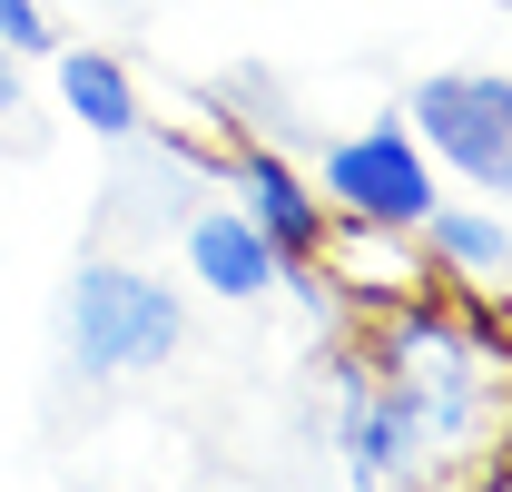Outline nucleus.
<instances>
[{"label":"nucleus","mask_w":512,"mask_h":492,"mask_svg":"<svg viewBox=\"0 0 512 492\" xmlns=\"http://www.w3.org/2000/svg\"><path fill=\"white\" fill-rule=\"evenodd\" d=\"M188 266H197V286H217L227 306H256V296L286 286V266H276V246L256 237L247 207H197L188 217Z\"/></svg>","instance_id":"nucleus-5"},{"label":"nucleus","mask_w":512,"mask_h":492,"mask_svg":"<svg viewBox=\"0 0 512 492\" xmlns=\"http://www.w3.org/2000/svg\"><path fill=\"white\" fill-rule=\"evenodd\" d=\"M60 99H69V119L89 128V138H138V79H128V60L119 50H60Z\"/></svg>","instance_id":"nucleus-6"},{"label":"nucleus","mask_w":512,"mask_h":492,"mask_svg":"<svg viewBox=\"0 0 512 492\" xmlns=\"http://www.w3.org/2000/svg\"><path fill=\"white\" fill-rule=\"evenodd\" d=\"M20 119V60H10V50H0V128Z\"/></svg>","instance_id":"nucleus-9"},{"label":"nucleus","mask_w":512,"mask_h":492,"mask_svg":"<svg viewBox=\"0 0 512 492\" xmlns=\"http://www.w3.org/2000/svg\"><path fill=\"white\" fill-rule=\"evenodd\" d=\"M503 10H512V0H503Z\"/></svg>","instance_id":"nucleus-11"},{"label":"nucleus","mask_w":512,"mask_h":492,"mask_svg":"<svg viewBox=\"0 0 512 492\" xmlns=\"http://www.w3.org/2000/svg\"><path fill=\"white\" fill-rule=\"evenodd\" d=\"M60 335L69 365L89 384H119V374H158L178 345H188V296L158 286L148 266H119V256H89L60 296Z\"/></svg>","instance_id":"nucleus-1"},{"label":"nucleus","mask_w":512,"mask_h":492,"mask_svg":"<svg viewBox=\"0 0 512 492\" xmlns=\"http://www.w3.org/2000/svg\"><path fill=\"white\" fill-rule=\"evenodd\" d=\"M404 128L463 187L512 197V69H434V79H414Z\"/></svg>","instance_id":"nucleus-2"},{"label":"nucleus","mask_w":512,"mask_h":492,"mask_svg":"<svg viewBox=\"0 0 512 492\" xmlns=\"http://www.w3.org/2000/svg\"><path fill=\"white\" fill-rule=\"evenodd\" d=\"M424 227H434V246H444L453 266H473V276H503V266H512V227L473 217V207H434Z\"/></svg>","instance_id":"nucleus-7"},{"label":"nucleus","mask_w":512,"mask_h":492,"mask_svg":"<svg viewBox=\"0 0 512 492\" xmlns=\"http://www.w3.org/2000/svg\"><path fill=\"white\" fill-rule=\"evenodd\" d=\"M237 207L256 217V237L276 246L286 276H306V266L325 256V207L306 197V178H296L276 148H237Z\"/></svg>","instance_id":"nucleus-4"},{"label":"nucleus","mask_w":512,"mask_h":492,"mask_svg":"<svg viewBox=\"0 0 512 492\" xmlns=\"http://www.w3.org/2000/svg\"><path fill=\"white\" fill-rule=\"evenodd\" d=\"M325 178V217H345V227H424L434 207H444V187H434V158H424V138L404 119H375L355 128V138H335L316 158Z\"/></svg>","instance_id":"nucleus-3"},{"label":"nucleus","mask_w":512,"mask_h":492,"mask_svg":"<svg viewBox=\"0 0 512 492\" xmlns=\"http://www.w3.org/2000/svg\"><path fill=\"white\" fill-rule=\"evenodd\" d=\"M79 492H99V483H79Z\"/></svg>","instance_id":"nucleus-10"},{"label":"nucleus","mask_w":512,"mask_h":492,"mask_svg":"<svg viewBox=\"0 0 512 492\" xmlns=\"http://www.w3.org/2000/svg\"><path fill=\"white\" fill-rule=\"evenodd\" d=\"M0 50H10V60L60 50V40H50V10H40V0H0Z\"/></svg>","instance_id":"nucleus-8"}]
</instances>
